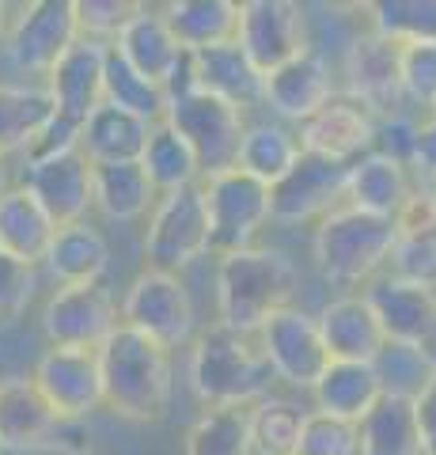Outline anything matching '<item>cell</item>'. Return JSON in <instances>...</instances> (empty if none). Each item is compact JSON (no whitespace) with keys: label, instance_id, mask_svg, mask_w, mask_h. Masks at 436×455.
Here are the masks:
<instances>
[{"label":"cell","instance_id":"1","mask_svg":"<svg viewBox=\"0 0 436 455\" xmlns=\"http://www.w3.org/2000/svg\"><path fill=\"white\" fill-rule=\"evenodd\" d=\"M300 289V269L281 247H247L220 254L213 274L217 326L255 334L277 307H289Z\"/></svg>","mask_w":436,"mask_h":455},{"label":"cell","instance_id":"2","mask_svg":"<svg viewBox=\"0 0 436 455\" xmlns=\"http://www.w3.org/2000/svg\"><path fill=\"white\" fill-rule=\"evenodd\" d=\"M99 379L103 406H110L125 421H160L175 395V361L145 334L118 326L99 349Z\"/></svg>","mask_w":436,"mask_h":455},{"label":"cell","instance_id":"3","mask_svg":"<svg viewBox=\"0 0 436 455\" xmlns=\"http://www.w3.org/2000/svg\"><path fill=\"white\" fill-rule=\"evenodd\" d=\"M186 383L205 410H220V406L250 410L258 398L270 395L273 372L262 357L255 334H235L213 323L190 346Z\"/></svg>","mask_w":436,"mask_h":455},{"label":"cell","instance_id":"4","mask_svg":"<svg viewBox=\"0 0 436 455\" xmlns=\"http://www.w3.org/2000/svg\"><path fill=\"white\" fill-rule=\"evenodd\" d=\"M391 247H395V220L337 205L315 224L312 262L322 281L353 289L379 277V269L391 259Z\"/></svg>","mask_w":436,"mask_h":455},{"label":"cell","instance_id":"5","mask_svg":"<svg viewBox=\"0 0 436 455\" xmlns=\"http://www.w3.org/2000/svg\"><path fill=\"white\" fill-rule=\"evenodd\" d=\"M118 319L122 326L145 334L167 353L186 349L198 338V307H194V296L182 274H163V269L148 266L125 284L118 300Z\"/></svg>","mask_w":436,"mask_h":455},{"label":"cell","instance_id":"6","mask_svg":"<svg viewBox=\"0 0 436 455\" xmlns=\"http://www.w3.org/2000/svg\"><path fill=\"white\" fill-rule=\"evenodd\" d=\"M140 251H145V266L163 269V274H182L186 266L205 259L209 254V217H205L202 182L156 197V205L148 212Z\"/></svg>","mask_w":436,"mask_h":455},{"label":"cell","instance_id":"7","mask_svg":"<svg viewBox=\"0 0 436 455\" xmlns=\"http://www.w3.org/2000/svg\"><path fill=\"white\" fill-rule=\"evenodd\" d=\"M205 217H209V254H235L255 247L270 224V187H262L239 167L202 179Z\"/></svg>","mask_w":436,"mask_h":455},{"label":"cell","instance_id":"8","mask_svg":"<svg viewBox=\"0 0 436 455\" xmlns=\"http://www.w3.org/2000/svg\"><path fill=\"white\" fill-rule=\"evenodd\" d=\"M163 122L190 145L194 160H198L202 179L220 175V171L235 167L239 140H243V130H247V114L243 110L228 107L217 95L194 92V95L171 99V103H167Z\"/></svg>","mask_w":436,"mask_h":455},{"label":"cell","instance_id":"9","mask_svg":"<svg viewBox=\"0 0 436 455\" xmlns=\"http://www.w3.org/2000/svg\"><path fill=\"white\" fill-rule=\"evenodd\" d=\"M42 338L53 349H88L95 353L122 326L118 300L107 284H65L53 289L42 304Z\"/></svg>","mask_w":436,"mask_h":455},{"label":"cell","instance_id":"10","mask_svg":"<svg viewBox=\"0 0 436 455\" xmlns=\"http://www.w3.org/2000/svg\"><path fill=\"white\" fill-rule=\"evenodd\" d=\"M255 341H258L266 364H270L273 379L289 383L297 391H312L315 379L322 376V368L330 364L315 311H304L300 304L277 307L255 331Z\"/></svg>","mask_w":436,"mask_h":455},{"label":"cell","instance_id":"11","mask_svg":"<svg viewBox=\"0 0 436 455\" xmlns=\"http://www.w3.org/2000/svg\"><path fill=\"white\" fill-rule=\"evenodd\" d=\"M235 46L247 53V61L262 76L273 73L304 50H312L307 8L297 0H239Z\"/></svg>","mask_w":436,"mask_h":455},{"label":"cell","instance_id":"12","mask_svg":"<svg viewBox=\"0 0 436 455\" xmlns=\"http://www.w3.org/2000/svg\"><path fill=\"white\" fill-rule=\"evenodd\" d=\"M80 38L73 0H31L12 8L4 57L27 76H46L58 57Z\"/></svg>","mask_w":436,"mask_h":455},{"label":"cell","instance_id":"13","mask_svg":"<svg viewBox=\"0 0 436 455\" xmlns=\"http://www.w3.org/2000/svg\"><path fill=\"white\" fill-rule=\"evenodd\" d=\"M337 92L357 99L361 107H369L376 118H391L402 114V84H399V42H391L379 31H361L349 38L342 53V68H337Z\"/></svg>","mask_w":436,"mask_h":455},{"label":"cell","instance_id":"14","mask_svg":"<svg viewBox=\"0 0 436 455\" xmlns=\"http://www.w3.org/2000/svg\"><path fill=\"white\" fill-rule=\"evenodd\" d=\"M361 292L384 338L421 349V357L436 368V289H421V284L379 274Z\"/></svg>","mask_w":436,"mask_h":455},{"label":"cell","instance_id":"15","mask_svg":"<svg viewBox=\"0 0 436 455\" xmlns=\"http://www.w3.org/2000/svg\"><path fill=\"white\" fill-rule=\"evenodd\" d=\"M31 383L46 398L53 418L61 425L83 421L103 406V379L99 361L88 349H53L46 346L31 368Z\"/></svg>","mask_w":436,"mask_h":455},{"label":"cell","instance_id":"16","mask_svg":"<svg viewBox=\"0 0 436 455\" xmlns=\"http://www.w3.org/2000/svg\"><path fill=\"white\" fill-rule=\"evenodd\" d=\"M345 175L349 164L300 152L289 175L270 187V224H319L327 212L345 205Z\"/></svg>","mask_w":436,"mask_h":455},{"label":"cell","instance_id":"17","mask_svg":"<svg viewBox=\"0 0 436 455\" xmlns=\"http://www.w3.org/2000/svg\"><path fill=\"white\" fill-rule=\"evenodd\" d=\"M20 187L46 209V217L58 228L91 220V164L80 148L23 160Z\"/></svg>","mask_w":436,"mask_h":455},{"label":"cell","instance_id":"18","mask_svg":"<svg viewBox=\"0 0 436 455\" xmlns=\"http://www.w3.org/2000/svg\"><path fill=\"white\" fill-rule=\"evenodd\" d=\"M337 92V73L327 61V53H319L315 46L304 50L300 57H292L273 73H266L262 84V107L273 114L277 122H285L297 130L300 122H307L312 114L327 103Z\"/></svg>","mask_w":436,"mask_h":455},{"label":"cell","instance_id":"19","mask_svg":"<svg viewBox=\"0 0 436 455\" xmlns=\"http://www.w3.org/2000/svg\"><path fill=\"white\" fill-rule=\"evenodd\" d=\"M376 122L379 118L369 107H361L345 92H334L312 118L297 125L300 152L322 156V160H334V164H353L364 152H372Z\"/></svg>","mask_w":436,"mask_h":455},{"label":"cell","instance_id":"20","mask_svg":"<svg viewBox=\"0 0 436 455\" xmlns=\"http://www.w3.org/2000/svg\"><path fill=\"white\" fill-rule=\"evenodd\" d=\"M103 65H107V46L88 38H76L58 65L42 76V88L50 92L53 110L73 122H83L88 114L103 103Z\"/></svg>","mask_w":436,"mask_h":455},{"label":"cell","instance_id":"21","mask_svg":"<svg viewBox=\"0 0 436 455\" xmlns=\"http://www.w3.org/2000/svg\"><path fill=\"white\" fill-rule=\"evenodd\" d=\"M58 429L61 421L53 418L31 376H0V451H42L53 444Z\"/></svg>","mask_w":436,"mask_h":455},{"label":"cell","instance_id":"22","mask_svg":"<svg viewBox=\"0 0 436 455\" xmlns=\"http://www.w3.org/2000/svg\"><path fill=\"white\" fill-rule=\"evenodd\" d=\"M417 194V182L406 164H395L379 152H364L361 160L349 164L345 175V205L361 209L369 217L399 220V212L410 205V197Z\"/></svg>","mask_w":436,"mask_h":455},{"label":"cell","instance_id":"23","mask_svg":"<svg viewBox=\"0 0 436 455\" xmlns=\"http://www.w3.org/2000/svg\"><path fill=\"white\" fill-rule=\"evenodd\" d=\"M322 346H327L330 361H357V364H372V357L384 349V331L372 315L364 292H345L334 296L315 311Z\"/></svg>","mask_w":436,"mask_h":455},{"label":"cell","instance_id":"24","mask_svg":"<svg viewBox=\"0 0 436 455\" xmlns=\"http://www.w3.org/2000/svg\"><path fill=\"white\" fill-rule=\"evenodd\" d=\"M387 274L421 284V289H436V209L425 187H417L410 205L395 220V247L387 259Z\"/></svg>","mask_w":436,"mask_h":455},{"label":"cell","instance_id":"25","mask_svg":"<svg viewBox=\"0 0 436 455\" xmlns=\"http://www.w3.org/2000/svg\"><path fill=\"white\" fill-rule=\"evenodd\" d=\"M38 266L58 289H65V284H99L110 269V243L103 228H95L91 220L61 224Z\"/></svg>","mask_w":436,"mask_h":455},{"label":"cell","instance_id":"26","mask_svg":"<svg viewBox=\"0 0 436 455\" xmlns=\"http://www.w3.org/2000/svg\"><path fill=\"white\" fill-rule=\"evenodd\" d=\"M194 65H198V92L224 99L235 110H255L262 107V84L266 76L255 65L247 61V53L235 46V42H224V46H209L194 53Z\"/></svg>","mask_w":436,"mask_h":455},{"label":"cell","instance_id":"27","mask_svg":"<svg viewBox=\"0 0 436 455\" xmlns=\"http://www.w3.org/2000/svg\"><path fill=\"white\" fill-rule=\"evenodd\" d=\"M148 133L152 122L110 103H99L80 122V152L88 156V164H137Z\"/></svg>","mask_w":436,"mask_h":455},{"label":"cell","instance_id":"28","mask_svg":"<svg viewBox=\"0 0 436 455\" xmlns=\"http://www.w3.org/2000/svg\"><path fill=\"white\" fill-rule=\"evenodd\" d=\"M156 187L140 164H91V212L110 224L145 220L156 205Z\"/></svg>","mask_w":436,"mask_h":455},{"label":"cell","instance_id":"29","mask_svg":"<svg viewBox=\"0 0 436 455\" xmlns=\"http://www.w3.org/2000/svg\"><path fill=\"white\" fill-rule=\"evenodd\" d=\"M110 50H115L130 68H137L140 76H148L156 84H163L167 68H171L175 57L182 53V46L171 35V27H167V20H163V12L152 8V4H137L133 20L122 27V35L115 38Z\"/></svg>","mask_w":436,"mask_h":455},{"label":"cell","instance_id":"30","mask_svg":"<svg viewBox=\"0 0 436 455\" xmlns=\"http://www.w3.org/2000/svg\"><path fill=\"white\" fill-rule=\"evenodd\" d=\"M379 398H384V391H379L372 364L330 361L312 387V410L361 425V418L369 414Z\"/></svg>","mask_w":436,"mask_h":455},{"label":"cell","instance_id":"31","mask_svg":"<svg viewBox=\"0 0 436 455\" xmlns=\"http://www.w3.org/2000/svg\"><path fill=\"white\" fill-rule=\"evenodd\" d=\"M300 160V140L297 130L277 118H262V122H247L243 140H239V156L235 167L250 175L262 187H273L292 171V164Z\"/></svg>","mask_w":436,"mask_h":455},{"label":"cell","instance_id":"32","mask_svg":"<svg viewBox=\"0 0 436 455\" xmlns=\"http://www.w3.org/2000/svg\"><path fill=\"white\" fill-rule=\"evenodd\" d=\"M160 12L167 27H171L175 42L190 53L235 42L239 0H171Z\"/></svg>","mask_w":436,"mask_h":455},{"label":"cell","instance_id":"33","mask_svg":"<svg viewBox=\"0 0 436 455\" xmlns=\"http://www.w3.org/2000/svg\"><path fill=\"white\" fill-rule=\"evenodd\" d=\"M53 232H58V224L46 217V209H42L20 182L0 197V251H8L12 259L38 269Z\"/></svg>","mask_w":436,"mask_h":455},{"label":"cell","instance_id":"34","mask_svg":"<svg viewBox=\"0 0 436 455\" xmlns=\"http://www.w3.org/2000/svg\"><path fill=\"white\" fill-rule=\"evenodd\" d=\"M53 99L42 88V80L27 84H0V156H23L42 125L53 118Z\"/></svg>","mask_w":436,"mask_h":455},{"label":"cell","instance_id":"35","mask_svg":"<svg viewBox=\"0 0 436 455\" xmlns=\"http://www.w3.org/2000/svg\"><path fill=\"white\" fill-rule=\"evenodd\" d=\"M357 436H361L357 455H425L410 398L384 395L369 414L361 418Z\"/></svg>","mask_w":436,"mask_h":455},{"label":"cell","instance_id":"36","mask_svg":"<svg viewBox=\"0 0 436 455\" xmlns=\"http://www.w3.org/2000/svg\"><path fill=\"white\" fill-rule=\"evenodd\" d=\"M137 164L148 175L152 187H156V194H171V190L202 182V171H198V160H194L190 145L167 122L152 125V133L145 140V152H140Z\"/></svg>","mask_w":436,"mask_h":455},{"label":"cell","instance_id":"37","mask_svg":"<svg viewBox=\"0 0 436 455\" xmlns=\"http://www.w3.org/2000/svg\"><path fill=\"white\" fill-rule=\"evenodd\" d=\"M182 455H255L250 414L243 406L202 410L182 436Z\"/></svg>","mask_w":436,"mask_h":455},{"label":"cell","instance_id":"38","mask_svg":"<svg viewBox=\"0 0 436 455\" xmlns=\"http://www.w3.org/2000/svg\"><path fill=\"white\" fill-rule=\"evenodd\" d=\"M103 103L130 110L145 122H163L167 114V95L156 80L140 76L137 68H130L115 50H107V65H103Z\"/></svg>","mask_w":436,"mask_h":455},{"label":"cell","instance_id":"39","mask_svg":"<svg viewBox=\"0 0 436 455\" xmlns=\"http://www.w3.org/2000/svg\"><path fill=\"white\" fill-rule=\"evenodd\" d=\"M250 414V440H255V455H292L300 440V425L307 418V410L292 398L281 395H266L255 406L247 410Z\"/></svg>","mask_w":436,"mask_h":455},{"label":"cell","instance_id":"40","mask_svg":"<svg viewBox=\"0 0 436 455\" xmlns=\"http://www.w3.org/2000/svg\"><path fill=\"white\" fill-rule=\"evenodd\" d=\"M372 372L379 379V391L391 398H414L425 391L436 368L421 357V349L402 346V341H384V349L372 357Z\"/></svg>","mask_w":436,"mask_h":455},{"label":"cell","instance_id":"41","mask_svg":"<svg viewBox=\"0 0 436 455\" xmlns=\"http://www.w3.org/2000/svg\"><path fill=\"white\" fill-rule=\"evenodd\" d=\"M369 27L391 42H414L436 38V0H376L364 4Z\"/></svg>","mask_w":436,"mask_h":455},{"label":"cell","instance_id":"42","mask_svg":"<svg viewBox=\"0 0 436 455\" xmlns=\"http://www.w3.org/2000/svg\"><path fill=\"white\" fill-rule=\"evenodd\" d=\"M399 84L410 107L432 110L436 103V38L399 42Z\"/></svg>","mask_w":436,"mask_h":455},{"label":"cell","instance_id":"43","mask_svg":"<svg viewBox=\"0 0 436 455\" xmlns=\"http://www.w3.org/2000/svg\"><path fill=\"white\" fill-rule=\"evenodd\" d=\"M361 451V436L353 421L319 414V410H307V418L300 425V440L292 455H357Z\"/></svg>","mask_w":436,"mask_h":455},{"label":"cell","instance_id":"44","mask_svg":"<svg viewBox=\"0 0 436 455\" xmlns=\"http://www.w3.org/2000/svg\"><path fill=\"white\" fill-rule=\"evenodd\" d=\"M76 12V31L80 38L99 42V46H115V38L122 35V27L133 20L137 4L133 0H73Z\"/></svg>","mask_w":436,"mask_h":455},{"label":"cell","instance_id":"45","mask_svg":"<svg viewBox=\"0 0 436 455\" xmlns=\"http://www.w3.org/2000/svg\"><path fill=\"white\" fill-rule=\"evenodd\" d=\"M35 289H38V269L12 259L8 251H0V319L23 315Z\"/></svg>","mask_w":436,"mask_h":455},{"label":"cell","instance_id":"46","mask_svg":"<svg viewBox=\"0 0 436 455\" xmlns=\"http://www.w3.org/2000/svg\"><path fill=\"white\" fill-rule=\"evenodd\" d=\"M414 137H417V122L406 118V114H391V118H379V122H376L372 152H379V156H387V160L410 167Z\"/></svg>","mask_w":436,"mask_h":455},{"label":"cell","instance_id":"47","mask_svg":"<svg viewBox=\"0 0 436 455\" xmlns=\"http://www.w3.org/2000/svg\"><path fill=\"white\" fill-rule=\"evenodd\" d=\"M80 148V122L65 118V114H53V118L42 125V133L31 140V148L23 152V160H42V156H58V152H73Z\"/></svg>","mask_w":436,"mask_h":455},{"label":"cell","instance_id":"48","mask_svg":"<svg viewBox=\"0 0 436 455\" xmlns=\"http://www.w3.org/2000/svg\"><path fill=\"white\" fill-rule=\"evenodd\" d=\"M410 175H414L417 187H436V118H432V114L425 122H417Z\"/></svg>","mask_w":436,"mask_h":455},{"label":"cell","instance_id":"49","mask_svg":"<svg viewBox=\"0 0 436 455\" xmlns=\"http://www.w3.org/2000/svg\"><path fill=\"white\" fill-rule=\"evenodd\" d=\"M414 414L421 429V448H425V455H436V372L425 383V391L414 398Z\"/></svg>","mask_w":436,"mask_h":455},{"label":"cell","instance_id":"50","mask_svg":"<svg viewBox=\"0 0 436 455\" xmlns=\"http://www.w3.org/2000/svg\"><path fill=\"white\" fill-rule=\"evenodd\" d=\"M12 187H16V179H12V160L8 156H0V197H4Z\"/></svg>","mask_w":436,"mask_h":455},{"label":"cell","instance_id":"51","mask_svg":"<svg viewBox=\"0 0 436 455\" xmlns=\"http://www.w3.org/2000/svg\"><path fill=\"white\" fill-rule=\"evenodd\" d=\"M8 23H12V4L0 0V57H4V42H8Z\"/></svg>","mask_w":436,"mask_h":455},{"label":"cell","instance_id":"52","mask_svg":"<svg viewBox=\"0 0 436 455\" xmlns=\"http://www.w3.org/2000/svg\"><path fill=\"white\" fill-rule=\"evenodd\" d=\"M73 455H99V451H91V448H80V451H73Z\"/></svg>","mask_w":436,"mask_h":455},{"label":"cell","instance_id":"53","mask_svg":"<svg viewBox=\"0 0 436 455\" xmlns=\"http://www.w3.org/2000/svg\"><path fill=\"white\" fill-rule=\"evenodd\" d=\"M429 190V197H432V209H436V187H425Z\"/></svg>","mask_w":436,"mask_h":455},{"label":"cell","instance_id":"54","mask_svg":"<svg viewBox=\"0 0 436 455\" xmlns=\"http://www.w3.org/2000/svg\"><path fill=\"white\" fill-rule=\"evenodd\" d=\"M429 114H432V118H436V103H432V110H429Z\"/></svg>","mask_w":436,"mask_h":455}]
</instances>
